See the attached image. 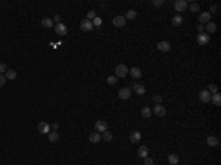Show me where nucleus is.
<instances>
[{"mask_svg": "<svg viewBox=\"0 0 221 165\" xmlns=\"http://www.w3.org/2000/svg\"><path fill=\"white\" fill-rule=\"evenodd\" d=\"M127 74H128V68H127V65H124V64H118V65H117V68H115V77H117V78H124V77H127Z\"/></svg>", "mask_w": 221, "mask_h": 165, "instance_id": "nucleus-1", "label": "nucleus"}, {"mask_svg": "<svg viewBox=\"0 0 221 165\" xmlns=\"http://www.w3.org/2000/svg\"><path fill=\"white\" fill-rule=\"evenodd\" d=\"M187 7H189V3H187L186 0H177V1L174 3V9H175L177 12H184Z\"/></svg>", "mask_w": 221, "mask_h": 165, "instance_id": "nucleus-2", "label": "nucleus"}, {"mask_svg": "<svg viewBox=\"0 0 221 165\" xmlns=\"http://www.w3.org/2000/svg\"><path fill=\"white\" fill-rule=\"evenodd\" d=\"M156 47H158V50H159V52H162V53H168V52L171 50V44H170V41H165V40L159 41V43L156 44Z\"/></svg>", "mask_w": 221, "mask_h": 165, "instance_id": "nucleus-3", "label": "nucleus"}, {"mask_svg": "<svg viewBox=\"0 0 221 165\" xmlns=\"http://www.w3.org/2000/svg\"><path fill=\"white\" fill-rule=\"evenodd\" d=\"M55 33L58 34V36H67V33H68V28H67V25L65 24H55Z\"/></svg>", "mask_w": 221, "mask_h": 165, "instance_id": "nucleus-4", "label": "nucleus"}, {"mask_svg": "<svg viewBox=\"0 0 221 165\" xmlns=\"http://www.w3.org/2000/svg\"><path fill=\"white\" fill-rule=\"evenodd\" d=\"M152 114L153 115H156V117H165V114H167V109H165V106H162V105H156V106H153V111H152Z\"/></svg>", "mask_w": 221, "mask_h": 165, "instance_id": "nucleus-5", "label": "nucleus"}, {"mask_svg": "<svg viewBox=\"0 0 221 165\" xmlns=\"http://www.w3.org/2000/svg\"><path fill=\"white\" fill-rule=\"evenodd\" d=\"M37 130H38V133H41V134H49L50 133V124L44 122V121H41V122H38Z\"/></svg>", "mask_w": 221, "mask_h": 165, "instance_id": "nucleus-6", "label": "nucleus"}, {"mask_svg": "<svg viewBox=\"0 0 221 165\" xmlns=\"http://www.w3.org/2000/svg\"><path fill=\"white\" fill-rule=\"evenodd\" d=\"M130 96H131V89H130V87H124V89H121V90L118 92V97L123 99V100L130 99Z\"/></svg>", "mask_w": 221, "mask_h": 165, "instance_id": "nucleus-7", "label": "nucleus"}, {"mask_svg": "<svg viewBox=\"0 0 221 165\" xmlns=\"http://www.w3.org/2000/svg\"><path fill=\"white\" fill-rule=\"evenodd\" d=\"M197 44H200V46H205V44H208L209 43V36L206 34V33H202V34H199L196 38Z\"/></svg>", "mask_w": 221, "mask_h": 165, "instance_id": "nucleus-8", "label": "nucleus"}, {"mask_svg": "<svg viewBox=\"0 0 221 165\" xmlns=\"http://www.w3.org/2000/svg\"><path fill=\"white\" fill-rule=\"evenodd\" d=\"M211 18H212V15L209 13V12H202L200 15H199V24H208L211 22Z\"/></svg>", "mask_w": 221, "mask_h": 165, "instance_id": "nucleus-9", "label": "nucleus"}, {"mask_svg": "<svg viewBox=\"0 0 221 165\" xmlns=\"http://www.w3.org/2000/svg\"><path fill=\"white\" fill-rule=\"evenodd\" d=\"M80 28H81V31H92L95 27H93L92 21H89V19H83L81 24H80Z\"/></svg>", "mask_w": 221, "mask_h": 165, "instance_id": "nucleus-10", "label": "nucleus"}, {"mask_svg": "<svg viewBox=\"0 0 221 165\" xmlns=\"http://www.w3.org/2000/svg\"><path fill=\"white\" fill-rule=\"evenodd\" d=\"M95 128H96V131H98V133H103V131H106V130H108V124H106L105 121L99 119V121H96V124H95Z\"/></svg>", "mask_w": 221, "mask_h": 165, "instance_id": "nucleus-11", "label": "nucleus"}, {"mask_svg": "<svg viewBox=\"0 0 221 165\" xmlns=\"http://www.w3.org/2000/svg\"><path fill=\"white\" fill-rule=\"evenodd\" d=\"M211 96H212V94L209 93L208 90H202V92L199 93V99H200V102L208 103V102H211Z\"/></svg>", "mask_w": 221, "mask_h": 165, "instance_id": "nucleus-12", "label": "nucleus"}, {"mask_svg": "<svg viewBox=\"0 0 221 165\" xmlns=\"http://www.w3.org/2000/svg\"><path fill=\"white\" fill-rule=\"evenodd\" d=\"M112 24H114L117 28H121V27H124V25H125V18L118 15V16H115V18L112 19Z\"/></svg>", "mask_w": 221, "mask_h": 165, "instance_id": "nucleus-13", "label": "nucleus"}, {"mask_svg": "<svg viewBox=\"0 0 221 165\" xmlns=\"http://www.w3.org/2000/svg\"><path fill=\"white\" fill-rule=\"evenodd\" d=\"M206 143H208V146H211V147H217V146L220 144V139L215 137V136H209V137L206 139Z\"/></svg>", "mask_w": 221, "mask_h": 165, "instance_id": "nucleus-14", "label": "nucleus"}, {"mask_svg": "<svg viewBox=\"0 0 221 165\" xmlns=\"http://www.w3.org/2000/svg\"><path fill=\"white\" fill-rule=\"evenodd\" d=\"M140 140H142V133L140 131H133L130 134V141L131 143H139Z\"/></svg>", "mask_w": 221, "mask_h": 165, "instance_id": "nucleus-15", "label": "nucleus"}, {"mask_svg": "<svg viewBox=\"0 0 221 165\" xmlns=\"http://www.w3.org/2000/svg\"><path fill=\"white\" fill-rule=\"evenodd\" d=\"M133 90H134V93L136 94H145L146 92V89H145V86H142V84H139V83H136V84H133Z\"/></svg>", "mask_w": 221, "mask_h": 165, "instance_id": "nucleus-16", "label": "nucleus"}, {"mask_svg": "<svg viewBox=\"0 0 221 165\" xmlns=\"http://www.w3.org/2000/svg\"><path fill=\"white\" fill-rule=\"evenodd\" d=\"M128 72H130V75L133 77V78H140L142 77V71H140V68H137V67H133L131 70H128Z\"/></svg>", "mask_w": 221, "mask_h": 165, "instance_id": "nucleus-17", "label": "nucleus"}, {"mask_svg": "<svg viewBox=\"0 0 221 165\" xmlns=\"http://www.w3.org/2000/svg\"><path fill=\"white\" fill-rule=\"evenodd\" d=\"M89 140L92 141L93 144H96V143H99V141L102 140V136H100V133H98V131H93V133L90 134Z\"/></svg>", "mask_w": 221, "mask_h": 165, "instance_id": "nucleus-18", "label": "nucleus"}, {"mask_svg": "<svg viewBox=\"0 0 221 165\" xmlns=\"http://www.w3.org/2000/svg\"><path fill=\"white\" fill-rule=\"evenodd\" d=\"M205 30H206V34L209 36V34H212V33L217 31V24H214L212 21H211V22H208L206 25H205Z\"/></svg>", "mask_w": 221, "mask_h": 165, "instance_id": "nucleus-19", "label": "nucleus"}, {"mask_svg": "<svg viewBox=\"0 0 221 165\" xmlns=\"http://www.w3.org/2000/svg\"><path fill=\"white\" fill-rule=\"evenodd\" d=\"M147 153H149V149H147L146 146H140V147H139V150H137L139 158H143V159L147 156Z\"/></svg>", "mask_w": 221, "mask_h": 165, "instance_id": "nucleus-20", "label": "nucleus"}, {"mask_svg": "<svg viewBox=\"0 0 221 165\" xmlns=\"http://www.w3.org/2000/svg\"><path fill=\"white\" fill-rule=\"evenodd\" d=\"M47 137H49V141L58 143V141H59V133H58V131H50L49 134H47Z\"/></svg>", "mask_w": 221, "mask_h": 165, "instance_id": "nucleus-21", "label": "nucleus"}, {"mask_svg": "<svg viewBox=\"0 0 221 165\" xmlns=\"http://www.w3.org/2000/svg\"><path fill=\"white\" fill-rule=\"evenodd\" d=\"M211 100L215 106H221V94L220 93H214L211 96Z\"/></svg>", "mask_w": 221, "mask_h": 165, "instance_id": "nucleus-22", "label": "nucleus"}, {"mask_svg": "<svg viewBox=\"0 0 221 165\" xmlns=\"http://www.w3.org/2000/svg\"><path fill=\"white\" fill-rule=\"evenodd\" d=\"M4 77H6V80H15L18 77V74H16L15 70H7L6 74H4Z\"/></svg>", "mask_w": 221, "mask_h": 165, "instance_id": "nucleus-23", "label": "nucleus"}, {"mask_svg": "<svg viewBox=\"0 0 221 165\" xmlns=\"http://www.w3.org/2000/svg\"><path fill=\"white\" fill-rule=\"evenodd\" d=\"M41 27H44V28H50V27H55V24H53V19H50V18H43V19H41Z\"/></svg>", "mask_w": 221, "mask_h": 165, "instance_id": "nucleus-24", "label": "nucleus"}, {"mask_svg": "<svg viewBox=\"0 0 221 165\" xmlns=\"http://www.w3.org/2000/svg\"><path fill=\"white\" fill-rule=\"evenodd\" d=\"M168 162L171 165H177L178 162H180V158H178V155L177 153H172V155H170L168 156Z\"/></svg>", "mask_w": 221, "mask_h": 165, "instance_id": "nucleus-25", "label": "nucleus"}, {"mask_svg": "<svg viewBox=\"0 0 221 165\" xmlns=\"http://www.w3.org/2000/svg\"><path fill=\"white\" fill-rule=\"evenodd\" d=\"M136 16H137V12H136L134 9H130V10H127V13H125L124 18H125V21H127V19H134Z\"/></svg>", "mask_w": 221, "mask_h": 165, "instance_id": "nucleus-26", "label": "nucleus"}, {"mask_svg": "<svg viewBox=\"0 0 221 165\" xmlns=\"http://www.w3.org/2000/svg\"><path fill=\"white\" fill-rule=\"evenodd\" d=\"M181 24H183V16H181V15H175V16H172V25L180 27Z\"/></svg>", "mask_w": 221, "mask_h": 165, "instance_id": "nucleus-27", "label": "nucleus"}, {"mask_svg": "<svg viewBox=\"0 0 221 165\" xmlns=\"http://www.w3.org/2000/svg\"><path fill=\"white\" fill-rule=\"evenodd\" d=\"M102 139H103L105 141H112L114 136H112V133H109V131L106 130V131H103V133H102Z\"/></svg>", "mask_w": 221, "mask_h": 165, "instance_id": "nucleus-28", "label": "nucleus"}, {"mask_svg": "<svg viewBox=\"0 0 221 165\" xmlns=\"http://www.w3.org/2000/svg\"><path fill=\"white\" fill-rule=\"evenodd\" d=\"M142 117L143 118H150L152 117V109L147 108V106H145V108L142 109Z\"/></svg>", "mask_w": 221, "mask_h": 165, "instance_id": "nucleus-29", "label": "nucleus"}, {"mask_svg": "<svg viewBox=\"0 0 221 165\" xmlns=\"http://www.w3.org/2000/svg\"><path fill=\"white\" fill-rule=\"evenodd\" d=\"M106 83H108L109 86H115V84L118 83V78H117L115 75H111V77H108V78H106Z\"/></svg>", "mask_w": 221, "mask_h": 165, "instance_id": "nucleus-30", "label": "nucleus"}, {"mask_svg": "<svg viewBox=\"0 0 221 165\" xmlns=\"http://www.w3.org/2000/svg\"><path fill=\"white\" fill-rule=\"evenodd\" d=\"M189 9H190V12H192V13H197V12L200 10V6H199L197 3H192V4L189 6Z\"/></svg>", "mask_w": 221, "mask_h": 165, "instance_id": "nucleus-31", "label": "nucleus"}, {"mask_svg": "<svg viewBox=\"0 0 221 165\" xmlns=\"http://www.w3.org/2000/svg\"><path fill=\"white\" fill-rule=\"evenodd\" d=\"M206 90H208V92H209V93H211V94H214V93H218V87H217L215 84H209Z\"/></svg>", "mask_w": 221, "mask_h": 165, "instance_id": "nucleus-32", "label": "nucleus"}, {"mask_svg": "<svg viewBox=\"0 0 221 165\" xmlns=\"http://www.w3.org/2000/svg\"><path fill=\"white\" fill-rule=\"evenodd\" d=\"M96 18V13H95V10H89L87 12V18L86 19H89V21H93Z\"/></svg>", "mask_w": 221, "mask_h": 165, "instance_id": "nucleus-33", "label": "nucleus"}, {"mask_svg": "<svg viewBox=\"0 0 221 165\" xmlns=\"http://www.w3.org/2000/svg\"><path fill=\"white\" fill-rule=\"evenodd\" d=\"M92 24H93V27H100V25H102V18L96 16V18L92 21Z\"/></svg>", "mask_w": 221, "mask_h": 165, "instance_id": "nucleus-34", "label": "nucleus"}, {"mask_svg": "<svg viewBox=\"0 0 221 165\" xmlns=\"http://www.w3.org/2000/svg\"><path fill=\"white\" fill-rule=\"evenodd\" d=\"M153 102H155L156 105H161V102H162V96H159V94L153 96Z\"/></svg>", "mask_w": 221, "mask_h": 165, "instance_id": "nucleus-35", "label": "nucleus"}, {"mask_svg": "<svg viewBox=\"0 0 221 165\" xmlns=\"http://www.w3.org/2000/svg\"><path fill=\"white\" fill-rule=\"evenodd\" d=\"M164 3H165V0H153V1H152V4L156 6V7H158V6H162Z\"/></svg>", "mask_w": 221, "mask_h": 165, "instance_id": "nucleus-36", "label": "nucleus"}, {"mask_svg": "<svg viewBox=\"0 0 221 165\" xmlns=\"http://www.w3.org/2000/svg\"><path fill=\"white\" fill-rule=\"evenodd\" d=\"M6 84V77H4V74H0V87H3Z\"/></svg>", "mask_w": 221, "mask_h": 165, "instance_id": "nucleus-37", "label": "nucleus"}, {"mask_svg": "<svg viewBox=\"0 0 221 165\" xmlns=\"http://www.w3.org/2000/svg\"><path fill=\"white\" fill-rule=\"evenodd\" d=\"M6 71H7V67H6V64H3V62H1V64H0V74H4Z\"/></svg>", "mask_w": 221, "mask_h": 165, "instance_id": "nucleus-38", "label": "nucleus"}, {"mask_svg": "<svg viewBox=\"0 0 221 165\" xmlns=\"http://www.w3.org/2000/svg\"><path fill=\"white\" fill-rule=\"evenodd\" d=\"M196 30L199 31V34H202V33H203V30H205V25H202V24H197V25H196Z\"/></svg>", "mask_w": 221, "mask_h": 165, "instance_id": "nucleus-39", "label": "nucleus"}, {"mask_svg": "<svg viewBox=\"0 0 221 165\" xmlns=\"http://www.w3.org/2000/svg\"><path fill=\"white\" fill-rule=\"evenodd\" d=\"M145 165H153V159L149 158V156H146V158H145Z\"/></svg>", "mask_w": 221, "mask_h": 165, "instance_id": "nucleus-40", "label": "nucleus"}, {"mask_svg": "<svg viewBox=\"0 0 221 165\" xmlns=\"http://www.w3.org/2000/svg\"><path fill=\"white\" fill-rule=\"evenodd\" d=\"M61 22V16H59V15H55V16H53V24H59Z\"/></svg>", "mask_w": 221, "mask_h": 165, "instance_id": "nucleus-41", "label": "nucleus"}, {"mask_svg": "<svg viewBox=\"0 0 221 165\" xmlns=\"http://www.w3.org/2000/svg\"><path fill=\"white\" fill-rule=\"evenodd\" d=\"M217 9H218V7H217L215 4H214V6H211V9H209V13H211V15H212V13H215V12H217Z\"/></svg>", "mask_w": 221, "mask_h": 165, "instance_id": "nucleus-42", "label": "nucleus"}, {"mask_svg": "<svg viewBox=\"0 0 221 165\" xmlns=\"http://www.w3.org/2000/svg\"><path fill=\"white\" fill-rule=\"evenodd\" d=\"M50 128H52V130H53V131H56V130H58V128H59V125H58V124H56V122H55V124H52V125H50Z\"/></svg>", "mask_w": 221, "mask_h": 165, "instance_id": "nucleus-43", "label": "nucleus"}]
</instances>
